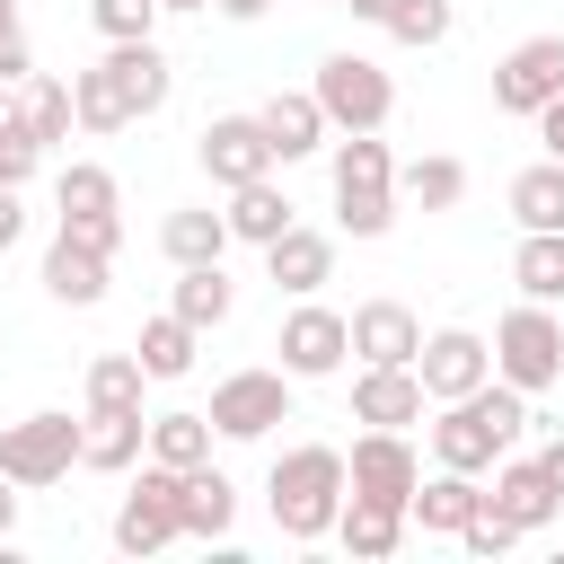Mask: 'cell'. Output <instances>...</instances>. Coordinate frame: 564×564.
Returning a JSON list of instances; mask_svg holds the SVG:
<instances>
[{
	"mask_svg": "<svg viewBox=\"0 0 564 564\" xmlns=\"http://www.w3.org/2000/svg\"><path fill=\"white\" fill-rule=\"evenodd\" d=\"M194 335H212V326H229V308H238V282L220 273V264H176V300H167Z\"/></svg>",
	"mask_w": 564,
	"mask_h": 564,
	"instance_id": "obj_29",
	"label": "cell"
},
{
	"mask_svg": "<svg viewBox=\"0 0 564 564\" xmlns=\"http://www.w3.org/2000/svg\"><path fill=\"white\" fill-rule=\"evenodd\" d=\"M256 123H264V141H273V167H291V159H317L326 150V106L308 97V88H273L264 106H256Z\"/></svg>",
	"mask_w": 564,
	"mask_h": 564,
	"instance_id": "obj_18",
	"label": "cell"
},
{
	"mask_svg": "<svg viewBox=\"0 0 564 564\" xmlns=\"http://www.w3.org/2000/svg\"><path fill=\"white\" fill-rule=\"evenodd\" d=\"M26 238V203H18V185H0V256Z\"/></svg>",
	"mask_w": 564,
	"mask_h": 564,
	"instance_id": "obj_44",
	"label": "cell"
},
{
	"mask_svg": "<svg viewBox=\"0 0 564 564\" xmlns=\"http://www.w3.org/2000/svg\"><path fill=\"white\" fill-rule=\"evenodd\" d=\"M344 335H352V352H361V361H414L423 317H414L405 300H361V308L344 317Z\"/></svg>",
	"mask_w": 564,
	"mask_h": 564,
	"instance_id": "obj_23",
	"label": "cell"
},
{
	"mask_svg": "<svg viewBox=\"0 0 564 564\" xmlns=\"http://www.w3.org/2000/svg\"><path fill=\"white\" fill-rule=\"evenodd\" d=\"M414 379H423L432 405H449V397H467V388L494 379V344H485L476 326H432V335L414 344Z\"/></svg>",
	"mask_w": 564,
	"mask_h": 564,
	"instance_id": "obj_9",
	"label": "cell"
},
{
	"mask_svg": "<svg viewBox=\"0 0 564 564\" xmlns=\"http://www.w3.org/2000/svg\"><path fill=\"white\" fill-rule=\"evenodd\" d=\"M546 97H564V35H529L494 62V115H538Z\"/></svg>",
	"mask_w": 564,
	"mask_h": 564,
	"instance_id": "obj_11",
	"label": "cell"
},
{
	"mask_svg": "<svg viewBox=\"0 0 564 564\" xmlns=\"http://www.w3.org/2000/svg\"><path fill=\"white\" fill-rule=\"evenodd\" d=\"M141 388H150L141 352H97V361L79 370V397H88V405H141Z\"/></svg>",
	"mask_w": 564,
	"mask_h": 564,
	"instance_id": "obj_36",
	"label": "cell"
},
{
	"mask_svg": "<svg viewBox=\"0 0 564 564\" xmlns=\"http://www.w3.org/2000/svg\"><path fill=\"white\" fill-rule=\"evenodd\" d=\"M220 220H229V238H238V247H273L300 212H291V194H282L273 176H256V185H229V212H220Z\"/></svg>",
	"mask_w": 564,
	"mask_h": 564,
	"instance_id": "obj_25",
	"label": "cell"
},
{
	"mask_svg": "<svg viewBox=\"0 0 564 564\" xmlns=\"http://www.w3.org/2000/svg\"><path fill=\"white\" fill-rule=\"evenodd\" d=\"M335 229L344 238H388L397 229V159L379 132L335 141Z\"/></svg>",
	"mask_w": 564,
	"mask_h": 564,
	"instance_id": "obj_3",
	"label": "cell"
},
{
	"mask_svg": "<svg viewBox=\"0 0 564 564\" xmlns=\"http://www.w3.org/2000/svg\"><path fill=\"white\" fill-rule=\"evenodd\" d=\"M70 115H79V132H132V115H123V97H115V79H106V62H88V70H70Z\"/></svg>",
	"mask_w": 564,
	"mask_h": 564,
	"instance_id": "obj_34",
	"label": "cell"
},
{
	"mask_svg": "<svg viewBox=\"0 0 564 564\" xmlns=\"http://www.w3.org/2000/svg\"><path fill=\"white\" fill-rule=\"evenodd\" d=\"M326 9H335V0H326Z\"/></svg>",
	"mask_w": 564,
	"mask_h": 564,
	"instance_id": "obj_53",
	"label": "cell"
},
{
	"mask_svg": "<svg viewBox=\"0 0 564 564\" xmlns=\"http://www.w3.org/2000/svg\"><path fill=\"white\" fill-rule=\"evenodd\" d=\"M185 529H176V467L141 458V485L115 502V546L123 555H167Z\"/></svg>",
	"mask_w": 564,
	"mask_h": 564,
	"instance_id": "obj_10",
	"label": "cell"
},
{
	"mask_svg": "<svg viewBox=\"0 0 564 564\" xmlns=\"http://www.w3.org/2000/svg\"><path fill=\"white\" fill-rule=\"evenodd\" d=\"M458 546H467V555H511V546H520V529H511L502 511H476V520L458 529Z\"/></svg>",
	"mask_w": 564,
	"mask_h": 564,
	"instance_id": "obj_40",
	"label": "cell"
},
{
	"mask_svg": "<svg viewBox=\"0 0 564 564\" xmlns=\"http://www.w3.org/2000/svg\"><path fill=\"white\" fill-rule=\"evenodd\" d=\"M212 414H194V405H167V414H150V441H141V458H159V467H203L212 458Z\"/></svg>",
	"mask_w": 564,
	"mask_h": 564,
	"instance_id": "obj_30",
	"label": "cell"
},
{
	"mask_svg": "<svg viewBox=\"0 0 564 564\" xmlns=\"http://www.w3.org/2000/svg\"><path fill=\"white\" fill-rule=\"evenodd\" d=\"M476 511H485V476H458V467H441L405 494V529H423V538H458Z\"/></svg>",
	"mask_w": 564,
	"mask_h": 564,
	"instance_id": "obj_20",
	"label": "cell"
},
{
	"mask_svg": "<svg viewBox=\"0 0 564 564\" xmlns=\"http://www.w3.org/2000/svg\"><path fill=\"white\" fill-rule=\"evenodd\" d=\"M529 123H538V150H546V159H564V97H546Z\"/></svg>",
	"mask_w": 564,
	"mask_h": 564,
	"instance_id": "obj_43",
	"label": "cell"
},
{
	"mask_svg": "<svg viewBox=\"0 0 564 564\" xmlns=\"http://www.w3.org/2000/svg\"><path fill=\"white\" fill-rule=\"evenodd\" d=\"M511 282H520V300H546V308H564V229H520Z\"/></svg>",
	"mask_w": 564,
	"mask_h": 564,
	"instance_id": "obj_31",
	"label": "cell"
},
{
	"mask_svg": "<svg viewBox=\"0 0 564 564\" xmlns=\"http://www.w3.org/2000/svg\"><path fill=\"white\" fill-rule=\"evenodd\" d=\"M9 26H18V0H0V35H9Z\"/></svg>",
	"mask_w": 564,
	"mask_h": 564,
	"instance_id": "obj_50",
	"label": "cell"
},
{
	"mask_svg": "<svg viewBox=\"0 0 564 564\" xmlns=\"http://www.w3.org/2000/svg\"><path fill=\"white\" fill-rule=\"evenodd\" d=\"M141 441H150V414L141 405H88L79 414V467L88 476H132L141 467Z\"/></svg>",
	"mask_w": 564,
	"mask_h": 564,
	"instance_id": "obj_16",
	"label": "cell"
},
{
	"mask_svg": "<svg viewBox=\"0 0 564 564\" xmlns=\"http://www.w3.org/2000/svg\"><path fill=\"white\" fill-rule=\"evenodd\" d=\"M26 70H35V53H26V26H9V35H0V88H18Z\"/></svg>",
	"mask_w": 564,
	"mask_h": 564,
	"instance_id": "obj_42",
	"label": "cell"
},
{
	"mask_svg": "<svg viewBox=\"0 0 564 564\" xmlns=\"http://www.w3.org/2000/svg\"><path fill=\"white\" fill-rule=\"evenodd\" d=\"M264 282H273L282 300H317V291L335 282V238H326V229H300V220H291V229H282V238L264 247Z\"/></svg>",
	"mask_w": 564,
	"mask_h": 564,
	"instance_id": "obj_17",
	"label": "cell"
},
{
	"mask_svg": "<svg viewBox=\"0 0 564 564\" xmlns=\"http://www.w3.org/2000/svg\"><path fill=\"white\" fill-rule=\"evenodd\" d=\"M9 115H18L44 150H53V141H70V123H79V115H70V79H53V70H26V79L9 88Z\"/></svg>",
	"mask_w": 564,
	"mask_h": 564,
	"instance_id": "obj_27",
	"label": "cell"
},
{
	"mask_svg": "<svg viewBox=\"0 0 564 564\" xmlns=\"http://www.w3.org/2000/svg\"><path fill=\"white\" fill-rule=\"evenodd\" d=\"M194 344H203V335L167 308V317H150V326H141V344H132V352H141V370H150V379H185V370H194Z\"/></svg>",
	"mask_w": 564,
	"mask_h": 564,
	"instance_id": "obj_35",
	"label": "cell"
},
{
	"mask_svg": "<svg viewBox=\"0 0 564 564\" xmlns=\"http://www.w3.org/2000/svg\"><path fill=\"white\" fill-rule=\"evenodd\" d=\"M458 194H467V167H458L449 150H432V159H405V167H397V203H423V212H458Z\"/></svg>",
	"mask_w": 564,
	"mask_h": 564,
	"instance_id": "obj_32",
	"label": "cell"
},
{
	"mask_svg": "<svg viewBox=\"0 0 564 564\" xmlns=\"http://www.w3.org/2000/svg\"><path fill=\"white\" fill-rule=\"evenodd\" d=\"M159 0H88V26L106 35V44H132V35H159Z\"/></svg>",
	"mask_w": 564,
	"mask_h": 564,
	"instance_id": "obj_38",
	"label": "cell"
},
{
	"mask_svg": "<svg viewBox=\"0 0 564 564\" xmlns=\"http://www.w3.org/2000/svg\"><path fill=\"white\" fill-rule=\"evenodd\" d=\"M62 238H79V247H97V256H115L123 247V220H53Z\"/></svg>",
	"mask_w": 564,
	"mask_h": 564,
	"instance_id": "obj_41",
	"label": "cell"
},
{
	"mask_svg": "<svg viewBox=\"0 0 564 564\" xmlns=\"http://www.w3.org/2000/svg\"><path fill=\"white\" fill-rule=\"evenodd\" d=\"M538 467H546V485H555V502H564V432H555V441L538 449Z\"/></svg>",
	"mask_w": 564,
	"mask_h": 564,
	"instance_id": "obj_45",
	"label": "cell"
},
{
	"mask_svg": "<svg viewBox=\"0 0 564 564\" xmlns=\"http://www.w3.org/2000/svg\"><path fill=\"white\" fill-rule=\"evenodd\" d=\"M212 9H220V18H229V26H256V18H264V9H273V0H212Z\"/></svg>",
	"mask_w": 564,
	"mask_h": 564,
	"instance_id": "obj_46",
	"label": "cell"
},
{
	"mask_svg": "<svg viewBox=\"0 0 564 564\" xmlns=\"http://www.w3.org/2000/svg\"><path fill=\"white\" fill-rule=\"evenodd\" d=\"M194 159H203V176L229 194V185H256V176H273V141H264V123L256 115H212L203 132H194Z\"/></svg>",
	"mask_w": 564,
	"mask_h": 564,
	"instance_id": "obj_12",
	"label": "cell"
},
{
	"mask_svg": "<svg viewBox=\"0 0 564 564\" xmlns=\"http://www.w3.org/2000/svg\"><path fill=\"white\" fill-rule=\"evenodd\" d=\"M529 432H546V441H555V432H564V405H546V414H529Z\"/></svg>",
	"mask_w": 564,
	"mask_h": 564,
	"instance_id": "obj_49",
	"label": "cell"
},
{
	"mask_svg": "<svg viewBox=\"0 0 564 564\" xmlns=\"http://www.w3.org/2000/svg\"><path fill=\"white\" fill-rule=\"evenodd\" d=\"M106 79H115V97H123V115H132V123H141V115H159V106L176 97V62L159 53V35L106 44Z\"/></svg>",
	"mask_w": 564,
	"mask_h": 564,
	"instance_id": "obj_15",
	"label": "cell"
},
{
	"mask_svg": "<svg viewBox=\"0 0 564 564\" xmlns=\"http://www.w3.org/2000/svg\"><path fill=\"white\" fill-rule=\"evenodd\" d=\"M0 115H9V88H0Z\"/></svg>",
	"mask_w": 564,
	"mask_h": 564,
	"instance_id": "obj_52",
	"label": "cell"
},
{
	"mask_svg": "<svg viewBox=\"0 0 564 564\" xmlns=\"http://www.w3.org/2000/svg\"><path fill=\"white\" fill-rule=\"evenodd\" d=\"M53 220H123L115 167H97V159H70V167L53 176Z\"/></svg>",
	"mask_w": 564,
	"mask_h": 564,
	"instance_id": "obj_28",
	"label": "cell"
},
{
	"mask_svg": "<svg viewBox=\"0 0 564 564\" xmlns=\"http://www.w3.org/2000/svg\"><path fill=\"white\" fill-rule=\"evenodd\" d=\"M44 291H53L62 308H97V300L115 291V256H97V247H79V238L53 229V247H44Z\"/></svg>",
	"mask_w": 564,
	"mask_h": 564,
	"instance_id": "obj_22",
	"label": "cell"
},
{
	"mask_svg": "<svg viewBox=\"0 0 564 564\" xmlns=\"http://www.w3.org/2000/svg\"><path fill=\"white\" fill-rule=\"evenodd\" d=\"M159 256H167V264H220V256H229V220H220L212 203H176V212L159 220Z\"/></svg>",
	"mask_w": 564,
	"mask_h": 564,
	"instance_id": "obj_26",
	"label": "cell"
},
{
	"mask_svg": "<svg viewBox=\"0 0 564 564\" xmlns=\"http://www.w3.org/2000/svg\"><path fill=\"white\" fill-rule=\"evenodd\" d=\"M335 546H344L352 564H388V555L405 546V511H397V502H370V494H344V511H335Z\"/></svg>",
	"mask_w": 564,
	"mask_h": 564,
	"instance_id": "obj_24",
	"label": "cell"
},
{
	"mask_svg": "<svg viewBox=\"0 0 564 564\" xmlns=\"http://www.w3.org/2000/svg\"><path fill=\"white\" fill-rule=\"evenodd\" d=\"M335 9H352L361 26H388V9H397V0H335Z\"/></svg>",
	"mask_w": 564,
	"mask_h": 564,
	"instance_id": "obj_47",
	"label": "cell"
},
{
	"mask_svg": "<svg viewBox=\"0 0 564 564\" xmlns=\"http://www.w3.org/2000/svg\"><path fill=\"white\" fill-rule=\"evenodd\" d=\"M494 379H511L520 397L564 388V317H555L546 300L502 308V326H494Z\"/></svg>",
	"mask_w": 564,
	"mask_h": 564,
	"instance_id": "obj_4",
	"label": "cell"
},
{
	"mask_svg": "<svg viewBox=\"0 0 564 564\" xmlns=\"http://www.w3.org/2000/svg\"><path fill=\"white\" fill-rule=\"evenodd\" d=\"M414 485H423V458H414L405 432H361V441L344 449V494H370V502H397V511H405Z\"/></svg>",
	"mask_w": 564,
	"mask_h": 564,
	"instance_id": "obj_13",
	"label": "cell"
},
{
	"mask_svg": "<svg viewBox=\"0 0 564 564\" xmlns=\"http://www.w3.org/2000/svg\"><path fill=\"white\" fill-rule=\"evenodd\" d=\"M291 388H300V379H291L282 361H273V370H229V379H212V405H203V414H212L220 441H264L273 423H291Z\"/></svg>",
	"mask_w": 564,
	"mask_h": 564,
	"instance_id": "obj_7",
	"label": "cell"
},
{
	"mask_svg": "<svg viewBox=\"0 0 564 564\" xmlns=\"http://www.w3.org/2000/svg\"><path fill=\"white\" fill-rule=\"evenodd\" d=\"M176 529L185 538H203V546H220L229 529H238V485L203 458V467H176Z\"/></svg>",
	"mask_w": 564,
	"mask_h": 564,
	"instance_id": "obj_19",
	"label": "cell"
},
{
	"mask_svg": "<svg viewBox=\"0 0 564 564\" xmlns=\"http://www.w3.org/2000/svg\"><path fill=\"white\" fill-rule=\"evenodd\" d=\"M423 379H414V361H361L352 370V423L361 432H405V423H423Z\"/></svg>",
	"mask_w": 564,
	"mask_h": 564,
	"instance_id": "obj_14",
	"label": "cell"
},
{
	"mask_svg": "<svg viewBox=\"0 0 564 564\" xmlns=\"http://www.w3.org/2000/svg\"><path fill=\"white\" fill-rule=\"evenodd\" d=\"M273 352H282V370H291V379H335V370L352 361L344 308H326V300H291V317H282V335H273Z\"/></svg>",
	"mask_w": 564,
	"mask_h": 564,
	"instance_id": "obj_8",
	"label": "cell"
},
{
	"mask_svg": "<svg viewBox=\"0 0 564 564\" xmlns=\"http://www.w3.org/2000/svg\"><path fill=\"white\" fill-rule=\"evenodd\" d=\"M308 97L326 106L335 132H379V123L397 115V79H388L370 53H326L317 79H308Z\"/></svg>",
	"mask_w": 564,
	"mask_h": 564,
	"instance_id": "obj_6",
	"label": "cell"
},
{
	"mask_svg": "<svg viewBox=\"0 0 564 564\" xmlns=\"http://www.w3.org/2000/svg\"><path fill=\"white\" fill-rule=\"evenodd\" d=\"M9 538H18V485L0 476V546H9Z\"/></svg>",
	"mask_w": 564,
	"mask_h": 564,
	"instance_id": "obj_48",
	"label": "cell"
},
{
	"mask_svg": "<svg viewBox=\"0 0 564 564\" xmlns=\"http://www.w3.org/2000/svg\"><path fill=\"white\" fill-rule=\"evenodd\" d=\"M264 511L291 546H317L335 538V511H344V449L326 441H291L273 467H264Z\"/></svg>",
	"mask_w": 564,
	"mask_h": 564,
	"instance_id": "obj_2",
	"label": "cell"
},
{
	"mask_svg": "<svg viewBox=\"0 0 564 564\" xmlns=\"http://www.w3.org/2000/svg\"><path fill=\"white\" fill-rule=\"evenodd\" d=\"M511 220L520 229H564V159H538L511 176Z\"/></svg>",
	"mask_w": 564,
	"mask_h": 564,
	"instance_id": "obj_33",
	"label": "cell"
},
{
	"mask_svg": "<svg viewBox=\"0 0 564 564\" xmlns=\"http://www.w3.org/2000/svg\"><path fill=\"white\" fill-rule=\"evenodd\" d=\"M70 467H79V414L44 405V414H18V423H0V476H9L18 494H44V485H62Z\"/></svg>",
	"mask_w": 564,
	"mask_h": 564,
	"instance_id": "obj_5",
	"label": "cell"
},
{
	"mask_svg": "<svg viewBox=\"0 0 564 564\" xmlns=\"http://www.w3.org/2000/svg\"><path fill=\"white\" fill-rule=\"evenodd\" d=\"M159 9H212V0H159Z\"/></svg>",
	"mask_w": 564,
	"mask_h": 564,
	"instance_id": "obj_51",
	"label": "cell"
},
{
	"mask_svg": "<svg viewBox=\"0 0 564 564\" xmlns=\"http://www.w3.org/2000/svg\"><path fill=\"white\" fill-rule=\"evenodd\" d=\"M35 167H44V141H35L18 115H0V185H18V194H26V176H35Z\"/></svg>",
	"mask_w": 564,
	"mask_h": 564,
	"instance_id": "obj_39",
	"label": "cell"
},
{
	"mask_svg": "<svg viewBox=\"0 0 564 564\" xmlns=\"http://www.w3.org/2000/svg\"><path fill=\"white\" fill-rule=\"evenodd\" d=\"M485 511H502V520L529 538V529H546L564 502H555V485H546L538 458H511V449H502V458H494V494H485Z\"/></svg>",
	"mask_w": 564,
	"mask_h": 564,
	"instance_id": "obj_21",
	"label": "cell"
},
{
	"mask_svg": "<svg viewBox=\"0 0 564 564\" xmlns=\"http://www.w3.org/2000/svg\"><path fill=\"white\" fill-rule=\"evenodd\" d=\"M529 432V397L511 388V379H485V388H467V397H449L432 423H423V441H432V467H458V476H485L511 441Z\"/></svg>",
	"mask_w": 564,
	"mask_h": 564,
	"instance_id": "obj_1",
	"label": "cell"
},
{
	"mask_svg": "<svg viewBox=\"0 0 564 564\" xmlns=\"http://www.w3.org/2000/svg\"><path fill=\"white\" fill-rule=\"evenodd\" d=\"M388 35H397V44H414V53L449 44V0H397V9H388Z\"/></svg>",
	"mask_w": 564,
	"mask_h": 564,
	"instance_id": "obj_37",
	"label": "cell"
}]
</instances>
